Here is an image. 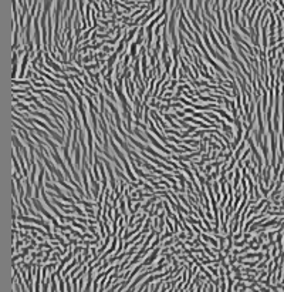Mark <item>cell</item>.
Instances as JSON below:
<instances>
[{
  "label": "cell",
  "instance_id": "6da1fadb",
  "mask_svg": "<svg viewBox=\"0 0 284 292\" xmlns=\"http://www.w3.org/2000/svg\"><path fill=\"white\" fill-rule=\"evenodd\" d=\"M161 249H162V247H156L155 249H152L149 254H148V257H146V258L142 261V265H144L145 268H148V266H151V265H154L156 261H158V257L161 255Z\"/></svg>",
  "mask_w": 284,
  "mask_h": 292
},
{
  "label": "cell",
  "instance_id": "7a4b0ae2",
  "mask_svg": "<svg viewBox=\"0 0 284 292\" xmlns=\"http://www.w3.org/2000/svg\"><path fill=\"white\" fill-rule=\"evenodd\" d=\"M213 111H214V113H216V114H219L220 117H223V118H225L226 121H227V123H230L232 125L235 124V118H233V115H230V114L227 113L226 110H223V108H222V107H219V108H214Z\"/></svg>",
  "mask_w": 284,
  "mask_h": 292
},
{
  "label": "cell",
  "instance_id": "3957f363",
  "mask_svg": "<svg viewBox=\"0 0 284 292\" xmlns=\"http://www.w3.org/2000/svg\"><path fill=\"white\" fill-rule=\"evenodd\" d=\"M23 183H24V185H26V198H30V200H31L33 197H34V187H33V184L30 183L28 177L23 180Z\"/></svg>",
  "mask_w": 284,
  "mask_h": 292
},
{
  "label": "cell",
  "instance_id": "277c9868",
  "mask_svg": "<svg viewBox=\"0 0 284 292\" xmlns=\"http://www.w3.org/2000/svg\"><path fill=\"white\" fill-rule=\"evenodd\" d=\"M134 135L141 141V143H144V144H149V140L146 138V135H142V131H141L139 127H135L134 128Z\"/></svg>",
  "mask_w": 284,
  "mask_h": 292
},
{
  "label": "cell",
  "instance_id": "5b68a950",
  "mask_svg": "<svg viewBox=\"0 0 284 292\" xmlns=\"http://www.w3.org/2000/svg\"><path fill=\"white\" fill-rule=\"evenodd\" d=\"M11 84H13V87H28V86H31V80H23V78H20V80H11Z\"/></svg>",
  "mask_w": 284,
  "mask_h": 292
},
{
  "label": "cell",
  "instance_id": "8992f818",
  "mask_svg": "<svg viewBox=\"0 0 284 292\" xmlns=\"http://www.w3.org/2000/svg\"><path fill=\"white\" fill-rule=\"evenodd\" d=\"M115 50H117V47H115V46H111V44H108V43L104 44V47H102V51H105L108 56H111V54H112Z\"/></svg>",
  "mask_w": 284,
  "mask_h": 292
},
{
  "label": "cell",
  "instance_id": "52a82bcc",
  "mask_svg": "<svg viewBox=\"0 0 284 292\" xmlns=\"http://www.w3.org/2000/svg\"><path fill=\"white\" fill-rule=\"evenodd\" d=\"M173 235H175V234L172 232V231H165V232H163V234H161V241H162V242H163L165 239H168V238H172Z\"/></svg>",
  "mask_w": 284,
  "mask_h": 292
},
{
  "label": "cell",
  "instance_id": "ba28073f",
  "mask_svg": "<svg viewBox=\"0 0 284 292\" xmlns=\"http://www.w3.org/2000/svg\"><path fill=\"white\" fill-rule=\"evenodd\" d=\"M168 143H176V144H183V140H181V138H178V137H168Z\"/></svg>",
  "mask_w": 284,
  "mask_h": 292
},
{
  "label": "cell",
  "instance_id": "9c48e42d",
  "mask_svg": "<svg viewBox=\"0 0 284 292\" xmlns=\"http://www.w3.org/2000/svg\"><path fill=\"white\" fill-rule=\"evenodd\" d=\"M208 269H209V272L214 276V278H219V276H220V272L216 269V268H213V266H208Z\"/></svg>",
  "mask_w": 284,
  "mask_h": 292
},
{
  "label": "cell",
  "instance_id": "30bf717a",
  "mask_svg": "<svg viewBox=\"0 0 284 292\" xmlns=\"http://www.w3.org/2000/svg\"><path fill=\"white\" fill-rule=\"evenodd\" d=\"M183 111H185L186 114H190V115H192V114L195 113L196 110H195V108H192V107H185V108H183Z\"/></svg>",
  "mask_w": 284,
  "mask_h": 292
},
{
  "label": "cell",
  "instance_id": "8fae6325",
  "mask_svg": "<svg viewBox=\"0 0 284 292\" xmlns=\"http://www.w3.org/2000/svg\"><path fill=\"white\" fill-rule=\"evenodd\" d=\"M233 178H235V173H233V171H229V173H227V175H226V180L230 183Z\"/></svg>",
  "mask_w": 284,
  "mask_h": 292
},
{
  "label": "cell",
  "instance_id": "7c38bea8",
  "mask_svg": "<svg viewBox=\"0 0 284 292\" xmlns=\"http://www.w3.org/2000/svg\"><path fill=\"white\" fill-rule=\"evenodd\" d=\"M206 218H208L209 221H213V220H214L213 212H212V211H206Z\"/></svg>",
  "mask_w": 284,
  "mask_h": 292
}]
</instances>
